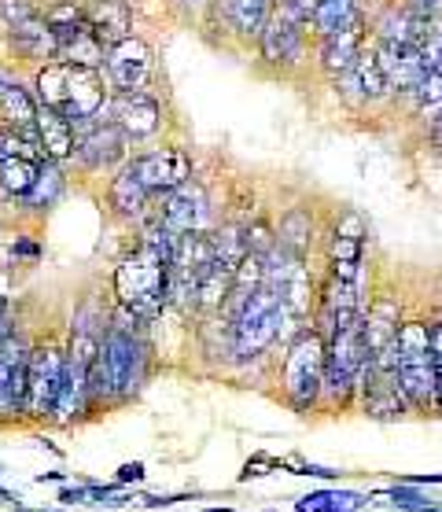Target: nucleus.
Instances as JSON below:
<instances>
[{
  "mask_svg": "<svg viewBox=\"0 0 442 512\" xmlns=\"http://www.w3.org/2000/svg\"><path fill=\"white\" fill-rule=\"evenodd\" d=\"M369 41H373V37H369V15L354 12L347 23L339 26V30H332V34L317 37V41H314L317 70H321L328 82H332V78H339L343 70L354 67V59L365 52V45H369Z\"/></svg>",
  "mask_w": 442,
  "mask_h": 512,
  "instance_id": "f3484780",
  "label": "nucleus"
},
{
  "mask_svg": "<svg viewBox=\"0 0 442 512\" xmlns=\"http://www.w3.org/2000/svg\"><path fill=\"white\" fill-rule=\"evenodd\" d=\"M59 380H63V347L45 339L30 343V361H26V417L45 420L56 402Z\"/></svg>",
  "mask_w": 442,
  "mask_h": 512,
  "instance_id": "dca6fc26",
  "label": "nucleus"
},
{
  "mask_svg": "<svg viewBox=\"0 0 442 512\" xmlns=\"http://www.w3.org/2000/svg\"><path fill=\"white\" fill-rule=\"evenodd\" d=\"M398 384L406 391L409 409L431 413L435 409V354H431V321L409 317L398 325L395 339Z\"/></svg>",
  "mask_w": 442,
  "mask_h": 512,
  "instance_id": "39448f33",
  "label": "nucleus"
},
{
  "mask_svg": "<svg viewBox=\"0 0 442 512\" xmlns=\"http://www.w3.org/2000/svg\"><path fill=\"white\" fill-rule=\"evenodd\" d=\"M26 361L30 339L12 328L0 343V417H26Z\"/></svg>",
  "mask_w": 442,
  "mask_h": 512,
  "instance_id": "a211bd4d",
  "label": "nucleus"
},
{
  "mask_svg": "<svg viewBox=\"0 0 442 512\" xmlns=\"http://www.w3.org/2000/svg\"><path fill=\"white\" fill-rule=\"evenodd\" d=\"M78 4H82L85 19L104 45H115L122 37L137 34L133 30V23H137L133 19V0H78Z\"/></svg>",
  "mask_w": 442,
  "mask_h": 512,
  "instance_id": "5701e85b",
  "label": "nucleus"
},
{
  "mask_svg": "<svg viewBox=\"0 0 442 512\" xmlns=\"http://www.w3.org/2000/svg\"><path fill=\"white\" fill-rule=\"evenodd\" d=\"M37 166L41 163H34V159H0V199L15 207L34 188Z\"/></svg>",
  "mask_w": 442,
  "mask_h": 512,
  "instance_id": "cd10ccee",
  "label": "nucleus"
},
{
  "mask_svg": "<svg viewBox=\"0 0 442 512\" xmlns=\"http://www.w3.org/2000/svg\"><path fill=\"white\" fill-rule=\"evenodd\" d=\"M37 12H41L37 0H0V34L19 23H26V19H34Z\"/></svg>",
  "mask_w": 442,
  "mask_h": 512,
  "instance_id": "c756f323",
  "label": "nucleus"
},
{
  "mask_svg": "<svg viewBox=\"0 0 442 512\" xmlns=\"http://www.w3.org/2000/svg\"><path fill=\"white\" fill-rule=\"evenodd\" d=\"M41 15H45L48 30L56 37V59L78 63V67H93V70L104 67L107 45L96 37V30L89 26L78 0H48L45 8H41Z\"/></svg>",
  "mask_w": 442,
  "mask_h": 512,
  "instance_id": "1a4fd4ad",
  "label": "nucleus"
},
{
  "mask_svg": "<svg viewBox=\"0 0 442 512\" xmlns=\"http://www.w3.org/2000/svg\"><path fill=\"white\" fill-rule=\"evenodd\" d=\"M431 354H435V409L442 413V317L431 321Z\"/></svg>",
  "mask_w": 442,
  "mask_h": 512,
  "instance_id": "7c9ffc66",
  "label": "nucleus"
},
{
  "mask_svg": "<svg viewBox=\"0 0 442 512\" xmlns=\"http://www.w3.org/2000/svg\"><path fill=\"white\" fill-rule=\"evenodd\" d=\"M291 4H295V12L303 15V19H310V12H314L321 0H291Z\"/></svg>",
  "mask_w": 442,
  "mask_h": 512,
  "instance_id": "58836bf2",
  "label": "nucleus"
},
{
  "mask_svg": "<svg viewBox=\"0 0 442 512\" xmlns=\"http://www.w3.org/2000/svg\"><path fill=\"white\" fill-rule=\"evenodd\" d=\"M332 233L354 236V240H365V236H369V229H365V218H361L358 210H343V214L336 218V225H332Z\"/></svg>",
  "mask_w": 442,
  "mask_h": 512,
  "instance_id": "2f4dec72",
  "label": "nucleus"
},
{
  "mask_svg": "<svg viewBox=\"0 0 442 512\" xmlns=\"http://www.w3.org/2000/svg\"><path fill=\"white\" fill-rule=\"evenodd\" d=\"M4 48H8V56L15 63H23V67H45L56 59V37L48 30L45 15L37 12L34 19H26V23L12 26V30H4Z\"/></svg>",
  "mask_w": 442,
  "mask_h": 512,
  "instance_id": "412c9836",
  "label": "nucleus"
},
{
  "mask_svg": "<svg viewBox=\"0 0 442 512\" xmlns=\"http://www.w3.org/2000/svg\"><path fill=\"white\" fill-rule=\"evenodd\" d=\"M126 166L155 199L166 196V192H174V188H181L185 181L196 177V159H192V152L181 148V144H155V148L133 152L126 159Z\"/></svg>",
  "mask_w": 442,
  "mask_h": 512,
  "instance_id": "9b49d317",
  "label": "nucleus"
},
{
  "mask_svg": "<svg viewBox=\"0 0 442 512\" xmlns=\"http://www.w3.org/2000/svg\"><path fill=\"white\" fill-rule=\"evenodd\" d=\"M63 196H67V170H63V163L45 159V163L37 166L34 188H30L15 207L30 210V214H48V210L56 207Z\"/></svg>",
  "mask_w": 442,
  "mask_h": 512,
  "instance_id": "393cba45",
  "label": "nucleus"
},
{
  "mask_svg": "<svg viewBox=\"0 0 442 512\" xmlns=\"http://www.w3.org/2000/svg\"><path fill=\"white\" fill-rule=\"evenodd\" d=\"M177 12H185V15H196V12H203L210 0H170Z\"/></svg>",
  "mask_w": 442,
  "mask_h": 512,
  "instance_id": "c9c22d12",
  "label": "nucleus"
},
{
  "mask_svg": "<svg viewBox=\"0 0 442 512\" xmlns=\"http://www.w3.org/2000/svg\"><path fill=\"white\" fill-rule=\"evenodd\" d=\"M376 63L384 70L387 89L395 96V104H402L428 74V63H424V52L417 45H402V41H373Z\"/></svg>",
  "mask_w": 442,
  "mask_h": 512,
  "instance_id": "6ab92c4d",
  "label": "nucleus"
},
{
  "mask_svg": "<svg viewBox=\"0 0 442 512\" xmlns=\"http://www.w3.org/2000/svg\"><path fill=\"white\" fill-rule=\"evenodd\" d=\"M406 8L420 15V19H428V23H442V0H402Z\"/></svg>",
  "mask_w": 442,
  "mask_h": 512,
  "instance_id": "72a5a7b5",
  "label": "nucleus"
},
{
  "mask_svg": "<svg viewBox=\"0 0 442 512\" xmlns=\"http://www.w3.org/2000/svg\"><path fill=\"white\" fill-rule=\"evenodd\" d=\"M314 45V37L306 30V19L295 12L291 0H277L273 12H269L266 30L258 34L255 48H258V63L277 74V78H288L306 63V52Z\"/></svg>",
  "mask_w": 442,
  "mask_h": 512,
  "instance_id": "423d86ee",
  "label": "nucleus"
},
{
  "mask_svg": "<svg viewBox=\"0 0 442 512\" xmlns=\"http://www.w3.org/2000/svg\"><path fill=\"white\" fill-rule=\"evenodd\" d=\"M34 137H37V144H41L45 159H52V163H63V166L70 163V155H74V126H70L63 115L48 111V107H37Z\"/></svg>",
  "mask_w": 442,
  "mask_h": 512,
  "instance_id": "b1692460",
  "label": "nucleus"
},
{
  "mask_svg": "<svg viewBox=\"0 0 442 512\" xmlns=\"http://www.w3.org/2000/svg\"><path fill=\"white\" fill-rule=\"evenodd\" d=\"M152 203H155V196L140 185L126 163L107 177V207H111L115 218H122V222H144L148 210H152Z\"/></svg>",
  "mask_w": 442,
  "mask_h": 512,
  "instance_id": "4be33fe9",
  "label": "nucleus"
},
{
  "mask_svg": "<svg viewBox=\"0 0 442 512\" xmlns=\"http://www.w3.org/2000/svg\"><path fill=\"white\" fill-rule=\"evenodd\" d=\"M129 155H133V144H129L126 133L107 118V111L89 118V122H82V126H74V155H70V163L78 166L82 174L111 177Z\"/></svg>",
  "mask_w": 442,
  "mask_h": 512,
  "instance_id": "9d476101",
  "label": "nucleus"
},
{
  "mask_svg": "<svg viewBox=\"0 0 442 512\" xmlns=\"http://www.w3.org/2000/svg\"><path fill=\"white\" fill-rule=\"evenodd\" d=\"M148 218H155L174 240L177 236H188V233H203V229H210L207 188L192 177V181H185L181 188H174V192H166V196L155 199L152 210H148Z\"/></svg>",
  "mask_w": 442,
  "mask_h": 512,
  "instance_id": "2eb2a0df",
  "label": "nucleus"
},
{
  "mask_svg": "<svg viewBox=\"0 0 442 512\" xmlns=\"http://www.w3.org/2000/svg\"><path fill=\"white\" fill-rule=\"evenodd\" d=\"M428 144H431V152L435 155H442V115L431 122V129H428Z\"/></svg>",
  "mask_w": 442,
  "mask_h": 512,
  "instance_id": "f704fd0d",
  "label": "nucleus"
},
{
  "mask_svg": "<svg viewBox=\"0 0 442 512\" xmlns=\"http://www.w3.org/2000/svg\"><path fill=\"white\" fill-rule=\"evenodd\" d=\"M365 365H369V350H365V332H361L358 317V321L336 328L325 339V387H321V398H328L332 406H347L350 398H358Z\"/></svg>",
  "mask_w": 442,
  "mask_h": 512,
  "instance_id": "6e6552de",
  "label": "nucleus"
},
{
  "mask_svg": "<svg viewBox=\"0 0 442 512\" xmlns=\"http://www.w3.org/2000/svg\"><path fill=\"white\" fill-rule=\"evenodd\" d=\"M332 89H336L339 104L347 107V111H358V115L376 111V107H384V104H395V96L387 89L384 70L376 63L373 41H369L365 52L354 59V67L343 70L339 78H332Z\"/></svg>",
  "mask_w": 442,
  "mask_h": 512,
  "instance_id": "f8f14e48",
  "label": "nucleus"
},
{
  "mask_svg": "<svg viewBox=\"0 0 442 512\" xmlns=\"http://www.w3.org/2000/svg\"><path fill=\"white\" fill-rule=\"evenodd\" d=\"M37 96L26 82L15 78L4 93H0V126L15 129V133H34V118H37Z\"/></svg>",
  "mask_w": 442,
  "mask_h": 512,
  "instance_id": "a878e982",
  "label": "nucleus"
},
{
  "mask_svg": "<svg viewBox=\"0 0 442 512\" xmlns=\"http://www.w3.org/2000/svg\"><path fill=\"white\" fill-rule=\"evenodd\" d=\"M118 479H122V483H129V479L137 483V479H144V465H122L118 468Z\"/></svg>",
  "mask_w": 442,
  "mask_h": 512,
  "instance_id": "e433bc0d",
  "label": "nucleus"
},
{
  "mask_svg": "<svg viewBox=\"0 0 442 512\" xmlns=\"http://www.w3.org/2000/svg\"><path fill=\"white\" fill-rule=\"evenodd\" d=\"M273 233H277V247L306 258L310 255V247H314V210L288 207L284 214H280V225L273 229Z\"/></svg>",
  "mask_w": 442,
  "mask_h": 512,
  "instance_id": "bb28decb",
  "label": "nucleus"
},
{
  "mask_svg": "<svg viewBox=\"0 0 442 512\" xmlns=\"http://www.w3.org/2000/svg\"><path fill=\"white\" fill-rule=\"evenodd\" d=\"M280 387L291 409H314L325 387V339L314 328H303L288 339V354L280 365Z\"/></svg>",
  "mask_w": 442,
  "mask_h": 512,
  "instance_id": "0eeeda50",
  "label": "nucleus"
},
{
  "mask_svg": "<svg viewBox=\"0 0 442 512\" xmlns=\"http://www.w3.org/2000/svg\"><path fill=\"white\" fill-rule=\"evenodd\" d=\"M137 317L126 310L111 314V325L104 332L100 354H96L93 369H89V402H126L144 387L148 369H152V343L144 336Z\"/></svg>",
  "mask_w": 442,
  "mask_h": 512,
  "instance_id": "f257e3e1",
  "label": "nucleus"
},
{
  "mask_svg": "<svg viewBox=\"0 0 442 512\" xmlns=\"http://www.w3.org/2000/svg\"><path fill=\"white\" fill-rule=\"evenodd\" d=\"M233 328V361L247 365L258 361L277 339H288V325H284V303L273 288H262L247 295V303L236 310L233 317H225Z\"/></svg>",
  "mask_w": 442,
  "mask_h": 512,
  "instance_id": "20e7f679",
  "label": "nucleus"
},
{
  "mask_svg": "<svg viewBox=\"0 0 442 512\" xmlns=\"http://www.w3.org/2000/svg\"><path fill=\"white\" fill-rule=\"evenodd\" d=\"M325 255H328V262H361V258H365V240L328 233Z\"/></svg>",
  "mask_w": 442,
  "mask_h": 512,
  "instance_id": "c85d7f7f",
  "label": "nucleus"
},
{
  "mask_svg": "<svg viewBox=\"0 0 442 512\" xmlns=\"http://www.w3.org/2000/svg\"><path fill=\"white\" fill-rule=\"evenodd\" d=\"M435 23L420 19L402 0H380L369 12V37L373 41H402V45H424V37Z\"/></svg>",
  "mask_w": 442,
  "mask_h": 512,
  "instance_id": "aec40b11",
  "label": "nucleus"
},
{
  "mask_svg": "<svg viewBox=\"0 0 442 512\" xmlns=\"http://www.w3.org/2000/svg\"><path fill=\"white\" fill-rule=\"evenodd\" d=\"M107 118L126 133L129 144H148L166 129V104L152 89H126V93H111Z\"/></svg>",
  "mask_w": 442,
  "mask_h": 512,
  "instance_id": "4468645a",
  "label": "nucleus"
},
{
  "mask_svg": "<svg viewBox=\"0 0 442 512\" xmlns=\"http://www.w3.org/2000/svg\"><path fill=\"white\" fill-rule=\"evenodd\" d=\"M111 291H115L118 310L133 314L140 325H152L170 306V258L140 240L115 266Z\"/></svg>",
  "mask_w": 442,
  "mask_h": 512,
  "instance_id": "7ed1b4c3",
  "label": "nucleus"
},
{
  "mask_svg": "<svg viewBox=\"0 0 442 512\" xmlns=\"http://www.w3.org/2000/svg\"><path fill=\"white\" fill-rule=\"evenodd\" d=\"M30 89H34L37 104L63 115L70 126H82L89 118L104 115L107 100H111V85H107L100 70L63 63V59H52L45 67H37Z\"/></svg>",
  "mask_w": 442,
  "mask_h": 512,
  "instance_id": "f03ea898",
  "label": "nucleus"
},
{
  "mask_svg": "<svg viewBox=\"0 0 442 512\" xmlns=\"http://www.w3.org/2000/svg\"><path fill=\"white\" fill-rule=\"evenodd\" d=\"M332 509H336V494H328V490L306 494V498L299 501V512H332Z\"/></svg>",
  "mask_w": 442,
  "mask_h": 512,
  "instance_id": "473e14b6",
  "label": "nucleus"
},
{
  "mask_svg": "<svg viewBox=\"0 0 442 512\" xmlns=\"http://www.w3.org/2000/svg\"><path fill=\"white\" fill-rule=\"evenodd\" d=\"M100 74L107 78L111 93L126 89H152L155 82V48L140 34H129L115 45L104 48V67Z\"/></svg>",
  "mask_w": 442,
  "mask_h": 512,
  "instance_id": "ddd939ff",
  "label": "nucleus"
},
{
  "mask_svg": "<svg viewBox=\"0 0 442 512\" xmlns=\"http://www.w3.org/2000/svg\"><path fill=\"white\" fill-rule=\"evenodd\" d=\"M15 78H19V74H15V70L8 67V63H0V93H4V89H8V85L15 82Z\"/></svg>",
  "mask_w": 442,
  "mask_h": 512,
  "instance_id": "4c0bfd02",
  "label": "nucleus"
}]
</instances>
